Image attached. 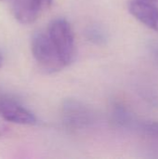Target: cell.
Returning <instances> with one entry per match:
<instances>
[{"label": "cell", "instance_id": "cell-1", "mask_svg": "<svg viewBox=\"0 0 158 159\" xmlns=\"http://www.w3.org/2000/svg\"><path fill=\"white\" fill-rule=\"evenodd\" d=\"M31 50L38 67L46 74H54L66 67L47 32H37L33 35Z\"/></svg>", "mask_w": 158, "mask_h": 159}, {"label": "cell", "instance_id": "cell-2", "mask_svg": "<svg viewBox=\"0 0 158 159\" xmlns=\"http://www.w3.org/2000/svg\"><path fill=\"white\" fill-rule=\"evenodd\" d=\"M47 32L61 54L65 65L72 64L75 60L76 48L74 32L68 20L63 18L52 20Z\"/></svg>", "mask_w": 158, "mask_h": 159}, {"label": "cell", "instance_id": "cell-3", "mask_svg": "<svg viewBox=\"0 0 158 159\" xmlns=\"http://www.w3.org/2000/svg\"><path fill=\"white\" fill-rule=\"evenodd\" d=\"M61 119L63 125L73 130H81L90 128L96 122L94 111L86 103L67 99L61 104Z\"/></svg>", "mask_w": 158, "mask_h": 159}, {"label": "cell", "instance_id": "cell-4", "mask_svg": "<svg viewBox=\"0 0 158 159\" xmlns=\"http://www.w3.org/2000/svg\"><path fill=\"white\" fill-rule=\"evenodd\" d=\"M0 116L6 121L32 126L36 124L35 116L18 101L10 98H0Z\"/></svg>", "mask_w": 158, "mask_h": 159}, {"label": "cell", "instance_id": "cell-5", "mask_svg": "<svg viewBox=\"0 0 158 159\" xmlns=\"http://www.w3.org/2000/svg\"><path fill=\"white\" fill-rule=\"evenodd\" d=\"M129 10L141 23L158 32V8L154 3L144 0H132L129 4Z\"/></svg>", "mask_w": 158, "mask_h": 159}, {"label": "cell", "instance_id": "cell-6", "mask_svg": "<svg viewBox=\"0 0 158 159\" xmlns=\"http://www.w3.org/2000/svg\"><path fill=\"white\" fill-rule=\"evenodd\" d=\"M12 9L19 22L30 24L36 20L45 7L43 0H13Z\"/></svg>", "mask_w": 158, "mask_h": 159}, {"label": "cell", "instance_id": "cell-7", "mask_svg": "<svg viewBox=\"0 0 158 159\" xmlns=\"http://www.w3.org/2000/svg\"><path fill=\"white\" fill-rule=\"evenodd\" d=\"M112 118L113 122L121 128L125 129H136L139 126L140 121L130 113L129 109L126 108L121 103H116L114 105L112 110Z\"/></svg>", "mask_w": 158, "mask_h": 159}, {"label": "cell", "instance_id": "cell-8", "mask_svg": "<svg viewBox=\"0 0 158 159\" xmlns=\"http://www.w3.org/2000/svg\"><path fill=\"white\" fill-rule=\"evenodd\" d=\"M85 35L89 42L99 46L104 45L108 39L107 33L99 25H89L85 31Z\"/></svg>", "mask_w": 158, "mask_h": 159}, {"label": "cell", "instance_id": "cell-9", "mask_svg": "<svg viewBox=\"0 0 158 159\" xmlns=\"http://www.w3.org/2000/svg\"><path fill=\"white\" fill-rule=\"evenodd\" d=\"M137 129L158 147V122L140 121Z\"/></svg>", "mask_w": 158, "mask_h": 159}, {"label": "cell", "instance_id": "cell-10", "mask_svg": "<svg viewBox=\"0 0 158 159\" xmlns=\"http://www.w3.org/2000/svg\"><path fill=\"white\" fill-rule=\"evenodd\" d=\"M152 51H153V53H154V56H155V58L156 59V61H158V43L156 44H154L153 46H152Z\"/></svg>", "mask_w": 158, "mask_h": 159}, {"label": "cell", "instance_id": "cell-11", "mask_svg": "<svg viewBox=\"0 0 158 159\" xmlns=\"http://www.w3.org/2000/svg\"><path fill=\"white\" fill-rule=\"evenodd\" d=\"M3 62H4V59H3L2 54L0 53V68H1V67H2V65H3Z\"/></svg>", "mask_w": 158, "mask_h": 159}, {"label": "cell", "instance_id": "cell-12", "mask_svg": "<svg viewBox=\"0 0 158 159\" xmlns=\"http://www.w3.org/2000/svg\"><path fill=\"white\" fill-rule=\"evenodd\" d=\"M144 1H147V2H151V3H154V2H156V0H144Z\"/></svg>", "mask_w": 158, "mask_h": 159}, {"label": "cell", "instance_id": "cell-13", "mask_svg": "<svg viewBox=\"0 0 158 159\" xmlns=\"http://www.w3.org/2000/svg\"><path fill=\"white\" fill-rule=\"evenodd\" d=\"M0 1H6V0H0Z\"/></svg>", "mask_w": 158, "mask_h": 159}]
</instances>
